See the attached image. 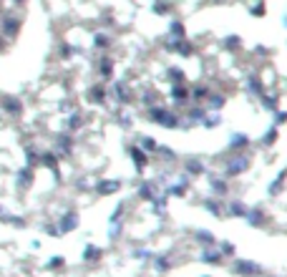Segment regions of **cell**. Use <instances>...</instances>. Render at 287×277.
I'll use <instances>...</instances> for the list:
<instances>
[{
    "instance_id": "cell-4",
    "label": "cell",
    "mask_w": 287,
    "mask_h": 277,
    "mask_svg": "<svg viewBox=\"0 0 287 277\" xmlns=\"http://www.w3.org/2000/svg\"><path fill=\"white\" fill-rule=\"evenodd\" d=\"M101 254V249L98 247H94V245H88V249H86V254H83V260H88V262H94L96 257Z\"/></svg>"
},
{
    "instance_id": "cell-5",
    "label": "cell",
    "mask_w": 287,
    "mask_h": 277,
    "mask_svg": "<svg viewBox=\"0 0 287 277\" xmlns=\"http://www.w3.org/2000/svg\"><path fill=\"white\" fill-rule=\"evenodd\" d=\"M157 270L159 272H169L171 267H169V260L166 257H157Z\"/></svg>"
},
{
    "instance_id": "cell-1",
    "label": "cell",
    "mask_w": 287,
    "mask_h": 277,
    "mask_svg": "<svg viewBox=\"0 0 287 277\" xmlns=\"http://www.w3.org/2000/svg\"><path fill=\"white\" fill-rule=\"evenodd\" d=\"M234 272L242 277H259L262 267L257 262H250V260H239V262H234Z\"/></svg>"
},
{
    "instance_id": "cell-2",
    "label": "cell",
    "mask_w": 287,
    "mask_h": 277,
    "mask_svg": "<svg viewBox=\"0 0 287 277\" xmlns=\"http://www.w3.org/2000/svg\"><path fill=\"white\" fill-rule=\"evenodd\" d=\"M202 260H204V262H209V265H219V262H222V252H214L212 247H204Z\"/></svg>"
},
{
    "instance_id": "cell-6",
    "label": "cell",
    "mask_w": 287,
    "mask_h": 277,
    "mask_svg": "<svg viewBox=\"0 0 287 277\" xmlns=\"http://www.w3.org/2000/svg\"><path fill=\"white\" fill-rule=\"evenodd\" d=\"M196 240L204 242V245H212V242H214V237H212L209 232H196Z\"/></svg>"
},
{
    "instance_id": "cell-3",
    "label": "cell",
    "mask_w": 287,
    "mask_h": 277,
    "mask_svg": "<svg viewBox=\"0 0 287 277\" xmlns=\"http://www.w3.org/2000/svg\"><path fill=\"white\" fill-rule=\"evenodd\" d=\"M76 224H78V217L71 212V215H65L61 219V232H71V229H76Z\"/></svg>"
},
{
    "instance_id": "cell-7",
    "label": "cell",
    "mask_w": 287,
    "mask_h": 277,
    "mask_svg": "<svg viewBox=\"0 0 287 277\" xmlns=\"http://www.w3.org/2000/svg\"><path fill=\"white\" fill-rule=\"evenodd\" d=\"M219 252L229 257V254H234V245H232V242H222V245H219Z\"/></svg>"
},
{
    "instance_id": "cell-8",
    "label": "cell",
    "mask_w": 287,
    "mask_h": 277,
    "mask_svg": "<svg viewBox=\"0 0 287 277\" xmlns=\"http://www.w3.org/2000/svg\"><path fill=\"white\" fill-rule=\"evenodd\" d=\"M61 265H65V262H63L61 257H53V260L48 262V267H51V270H61Z\"/></svg>"
}]
</instances>
